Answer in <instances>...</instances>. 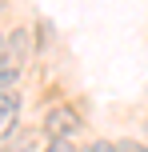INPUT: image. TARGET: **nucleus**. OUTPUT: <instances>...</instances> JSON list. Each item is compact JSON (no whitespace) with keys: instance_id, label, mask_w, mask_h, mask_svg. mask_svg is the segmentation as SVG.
<instances>
[{"instance_id":"nucleus-1","label":"nucleus","mask_w":148,"mask_h":152,"mask_svg":"<svg viewBox=\"0 0 148 152\" xmlns=\"http://www.w3.org/2000/svg\"><path fill=\"white\" fill-rule=\"evenodd\" d=\"M80 132V112H72V104H56L44 116V136L48 140H72Z\"/></svg>"},{"instance_id":"nucleus-2","label":"nucleus","mask_w":148,"mask_h":152,"mask_svg":"<svg viewBox=\"0 0 148 152\" xmlns=\"http://www.w3.org/2000/svg\"><path fill=\"white\" fill-rule=\"evenodd\" d=\"M16 116H20V96H16V92H0V136L12 132Z\"/></svg>"},{"instance_id":"nucleus-3","label":"nucleus","mask_w":148,"mask_h":152,"mask_svg":"<svg viewBox=\"0 0 148 152\" xmlns=\"http://www.w3.org/2000/svg\"><path fill=\"white\" fill-rule=\"evenodd\" d=\"M36 140H40L36 132H24V136L16 140V144H8V152H32V148H36Z\"/></svg>"},{"instance_id":"nucleus-4","label":"nucleus","mask_w":148,"mask_h":152,"mask_svg":"<svg viewBox=\"0 0 148 152\" xmlns=\"http://www.w3.org/2000/svg\"><path fill=\"white\" fill-rule=\"evenodd\" d=\"M84 152H116V144H108V140H92Z\"/></svg>"},{"instance_id":"nucleus-5","label":"nucleus","mask_w":148,"mask_h":152,"mask_svg":"<svg viewBox=\"0 0 148 152\" xmlns=\"http://www.w3.org/2000/svg\"><path fill=\"white\" fill-rule=\"evenodd\" d=\"M116 152H148V144H132V140H120Z\"/></svg>"},{"instance_id":"nucleus-6","label":"nucleus","mask_w":148,"mask_h":152,"mask_svg":"<svg viewBox=\"0 0 148 152\" xmlns=\"http://www.w3.org/2000/svg\"><path fill=\"white\" fill-rule=\"evenodd\" d=\"M4 56H8V36L0 32V64H4Z\"/></svg>"},{"instance_id":"nucleus-7","label":"nucleus","mask_w":148,"mask_h":152,"mask_svg":"<svg viewBox=\"0 0 148 152\" xmlns=\"http://www.w3.org/2000/svg\"><path fill=\"white\" fill-rule=\"evenodd\" d=\"M0 68H4V64H0Z\"/></svg>"}]
</instances>
